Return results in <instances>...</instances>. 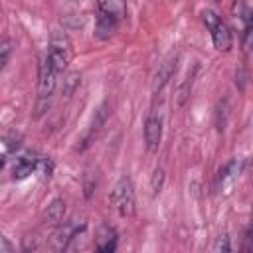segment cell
I'll use <instances>...</instances> for the list:
<instances>
[{"label":"cell","instance_id":"cell-20","mask_svg":"<svg viewBox=\"0 0 253 253\" xmlns=\"http://www.w3.org/2000/svg\"><path fill=\"white\" fill-rule=\"evenodd\" d=\"M40 166H42V172H43V178H49L51 172H53V162L49 158H40Z\"/></svg>","mask_w":253,"mask_h":253},{"label":"cell","instance_id":"cell-19","mask_svg":"<svg viewBox=\"0 0 253 253\" xmlns=\"http://www.w3.org/2000/svg\"><path fill=\"white\" fill-rule=\"evenodd\" d=\"M241 251H253V227H249L245 231V237H243V245H241Z\"/></svg>","mask_w":253,"mask_h":253},{"label":"cell","instance_id":"cell-9","mask_svg":"<svg viewBox=\"0 0 253 253\" xmlns=\"http://www.w3.org/2000/svg\"><path fill=\"white\" fill-rule=\"evenodd\" d=\"M107 117H109V105L107 103H103L97 111H95V117H93V123H91V126H89V130H87V134L81 138V148L83 146H87L89 144V140L93 138V136H97V132L103 128V125L107 123Z\"/></svg>","mask_w":253,"mask_h":253},{"label":"cell","instance_id":"cell-17","mask_svg":"<svg viewBox=\"0 0 253 253\" xmlns=\"http://www.w3.org/2000/svg\"><path fill=\"white\" fill-rule=\"evenodd\" d=\"M164 170L162 168H156L154 174H152V182H150V188H152V194H158L162 190V184H164Z\"/></svg>","mask_w":253,"mask_h":253},{"label":"cell","instance_id":"cell-15","mask_svg":"<svg viewBox=\"0 0 253 253\" xmlns=\"http://www.w3.org/2000/svg\"><path fill=\"white\" fill-rule=\"evenodd\" d=\"M79 81H81V77H79L77 71L69 73V75L63 79V95H65V97H71V95L75 93V89L79 87Z\"/></svg>","mask_w":253,"mask_h":253},{"label":"cell","instance_id":"cell-11","mask_svg":"<svg viewBox=\"0 0 253 253\" xmlns=\"http://www.w3.org/2000/svg\"><path fill=\"white\" fill-rule=\"evenodd\" d=\"M117 24H119V20H115V18H111V16H107V14H103V12H99V14H97L95 34H97L99 38L107 40V38H111V36L117 32Z\"/></svg>","mask_w":253,"mask_h":253},{"label":"cell","instance_id":"cell-1","mask_svg":"<svg viewBox=\"0 0 253 253\" xmlns=\"http://www.w3.org/2000/svg\"><path fill=\"white\" fill-rule=\"evenodd\" d=\"M111 202H113V206L121 217H132L134 215L136 200H134V186H132L130 178H121L115 184V188L111 192Z\"/></svg>","mask_w":253,"mask_h":253},{"label":"cell","instance_id":"cell-3","mask_svg":"<svg viewBox=\"0 0 253 253\" xmlns=\"http://www.w3.org/2000/svg\"><path fill=\"white\" fill-rule=\"evenodd\" d=\"M55 81H57V73L51 69V65L43 59L42 63V69H40V83H38V113L36 115H42L47 107H49V97L55 89Z\"/></svg>","mask_w":253,"mask_h":253},{"label":"cell","instance_id":"cell-21","mask_svg":"<svg viewBox=\"0 0 253 253\" xmlns=\"http://www.w3.org/2000/svg\"><path fill=\"white\" fill-rule=\"evenodd\" d=\"M12 251V245L6 237H0V253H10Z\"/></svg>","mask_w":253,"mask_h":253},{"label":"cell","instance_id":"cell-16","mask_svg":"<svg viewBox=\"0 0 253 253\" xmlns=\"http://www.w3.org/2000/svg\"><path fill=\"white\" fill-rule=\"evenodd\" d=\"M10 55H12V42L6 38V40H2V43H0V69H4V67L8 65Z\"/></svg>","mask_w":253,"mask_h":253},{"label":"cell","instance_id":"cell-6","mask_svg":"<svg viewBox=\"0 0 253 253\" xmlns=\"http://www.w3.org/2000/svg\"><path fill=\"white\" fill-rule=\"evenodd\" d=\"M38 164H40V158H38L34 152H26V154L18 156L16 162H14V168H12L14 180H22V178L30 176V174L38 168Z\"/></svg>","mask_w":253,"mask_h":253},{"label":"cell","instance_id":"cell-13","mask_svg":"<svg viewBox=\"0 0 253 253\" xmlns=\"http://www.w3.org/2000/svg\"><path fill=\"white\" fill-rule=\"evenodd\" d=\"M65 211H67L65 202H63L61 198H55V200H51V204L47 206V219H49L51 223H61L63 217H65Z\"/></svg>","mask_w":253,"mask_h":253},{"label":"cell","instance_id":"cell-2","mask_svg":"<svg viewBox=\"0 0 253 253\" xmlns=\"http://www.w3.org/2000/svg\"><path fill=\"white\" fill-rule=\"evenodd\" d=\"M202 20L206 24V28L211 34L213 45L219 51H229L231 49V32L227 28V24L213 12V10H204L202 12Z\"/></svg>","mask_w":253,"mask_h":253},{"label":"cell","instance_id":"cell-12","mask_svg":"<svg viewBox=\"0 0 253 253\" xmlns=\"http://www.w3.org/2000/svg\"><path fill=\"white\" fill-rule=\"evenodd\" d=\"M115 247H117V233H115V229L109 227V225H103L101 227V235L97 239V249L109 253V251H115Z\"/></svg>","mask_w":253,"mask_h":253},{"label":"cell","instance_id":"cell-14","mask_svg":"<svg viewBox=\"0 0 253 253\" xmlns=\"http://www.w3.org/2000/svg\"><path fill=\"white\" fill-rule=\"evenodd\" d=\"M18 146H20V138H18L16 134H10V136H6V138L2 140V164L10 158L12 152L18 150Z\"/></svg>","mask_w":253,"mask_h":253},{"label":"cell","instance_id":"cell-10","mask_svg":"<svg viewBox=\"0 0 253 253\" xmlns=\"http://www.w3.org/2000/svg\"><path fill=\"white\" fill-rule=\"evenodd\" d=\"M99 12L115 18V20H123L126 16V0H97Z\"/></svg>","mask_w":253,"mask_h":253},{"label":"cell","instance_id":"cell-5","mask_svg":"<svg viewBox=\"0 0 253 253\" xmlns=\"http://www.w3.org/2000/svg\"><path fill=\"white\" fill-rule=\"evenodd\" d=\"M160 138H162V117L152 113L148 115L146 123H144V142H146V148L150 152H154L160 144Z\"/></svg>","mask_w":253,"mask_h":253},{"label":"cell","instance_id":"cell-7","mask_svg":"<svg viewBox=\"0 0 253 253\" xmlns=\"http://www.w3.org/2000/svg\"><path fill=\"white\" fill-rule=\"evenodd\" d=\"M176 61H178V57L176 55H170L168 59H164L162 63H160V67H158V71H156V75H154V79H152V93H158V91H162V87L168 83V79L172 77V73H174V69H176Z\"/></svg>","mask_w":253,"mask_h":253},{"label":"cell","instance_id":"cell-18","mask_svg":"<svg viewBox=\"0 0 253 253\" xmlns=\"http://www.w3.org/2000/svg\"><path fill=\"white\" fill-rule=\"evenodd\" d=\"M229 237L227 233H221L217 239H215V245H213V251H229Z\"/></svg>","mask_w":253,"mask_h":253},{"label":"cell","instance_id":"cell-8","mask_svg":"<svg viewBox=\"0 0 253 253\" xmlns=\"http://www.w3.org/2000/svg\"><path fill=\"white\" fill-rule=\"evenodd\" d=\"M69 57H71V51H69V49H61V47L49 45L47 55H45V61H47V63L51 65V69L59 75V73L65 71V67H67V63H69Z\"/></svg>","mask_w":253,"mask_h":253},{"label":"cell","instance_id":"cell-4","mask_svg":"<svg viewBox=\"0 0 253 253\" xmlns=\"http://www.w3.org/2000/svg\"><path fill=\"white\" fill-rule=\"evenodd\" d=\"M241 168H243V160L241 158H233L229 160L221 170H219V178H217V188L223 196H229L233 192V186L241 174Z\"/></svg>","mask_w":253,"mask_h":253}]
</instances>
